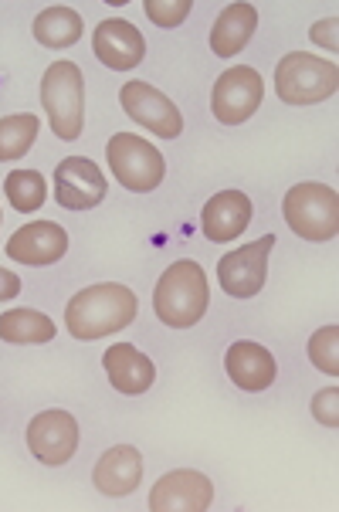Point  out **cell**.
Returning <instances> with one entry per match:
<instances>
[{
	"instance_id": "obj_29",
	"label": "cell",
	"mask_w": 339,
	"mask_h": 512,
	"mask_svg": "<svg viewBox=\"0 0 339 512\" xmlns=\"http://www.w3.org/2000/svg\"><path fill=\"white\" fill-rule=\"evenodd\" d=\"M0 221H4V214H0Z\"/></svg>"
},
{
	"instance_id": "obj_2",
	"label": "cell",
	"mask_w": 339,
	"mask_h": 512,
	"mask_svg": "<svg viewBox=\"0 0 339 512\" xmlns=\"http://www.w3.org/2000/svg\"><path fill=\"white\" fill-rule=\"evenodd\" d=\"M211 292H207V275L197 262H173L167 272L160 275L153 289V309L163 326L170 329H190L201 323L207 312Z\"/></svg>"
},
{
	"instance_id": "obj_25",
	"label": "cell",
	"mask_w": 339,
	"mask_h": 512,
	"mask_svg": "<svg viewBox=\"0 0 339 512\" xmlns=\"http://www.w3.org/2000/svg\"><path fill=\"white\" fill-rule=\"evenodd\" d=\"M190 7H194L190 0H146L143 11L156 28H177V24L187 21Z\"/></svg>"
},
{
	"instance_id": "obj_22",
	"label": "cell",
	"mask_w": 339,
	"mask_h": 512,
	"mask_svg": "<svg viewBox=\"0 0 339 512\" xmlns=\"http://www.w3.org/2000/svg\"><path fill=\"white\" fill-rule=\"evenodd\" d=\"M4 194L14 211L28 214V211H38V207L48 201V184L38 170H14V173H7V180H4Z\"/></svg>"
},
{
	"instance_id": "obj_8",
	"label": "cell",
	"mask_w": 339,
	"mask_h": 512,
	"mask_svg": "<svg viewBox=\"0 0 339 512\" xmlns=\"http://www.w3.org/2000/svg\"><path fill=\"white\" fill-rule=\"evenodd\" d=\"M272 248H275V234H262L251 245L224 255L217 262V282H221V289L234 295V299H251V295L262 292Z\"/></svg>"
},
{
	"instance_id": "obj_4",
	"label": "cell",
	"mask_w": 339,
	"mask_h": 512,
	"mask_svg": "<svg viewBox=\"0 0 339 512\" xmlns=\"http://www.w3.org/2000/svg\"><path fill=\"white\" fill-rule=\"evenodd\" d=\"M339 89V68L326 58L292 51L275 68V92L289 106H312V102L333 99Z\"/></svg>"
},
{
	"instance_id": "obj_28",
	"label": "cell",
	"mask_w": 339,
	"mask_h": 512,
	"mask_svg": "<svg viewBox=\"0 0 339 512\" xmlns=\"http://www.w3.org/2000/svg\"><path fill=\"white\" fill-rule=\"evenodd\" d=\"M17 292H21V279L14 272H7V268H0V302H11Z\"/></svg>"
},
{
	"instance_id": "obj_15",
	"label": "cell",
	"mask_w": 339,
	"mask_h": 512,
	"mask_svg": "<svg viewBox=\"0 0 339 512\" xmlns=\"http://www.w3.org/2000/svg\"><path fill=\"white\" fill-rule=\"evenodd\" d=\"M224 370H228V377L234 380V387L251 390V394L272 387L275 373H278L272 353H268L262 343H251V340H238L228 346V353H224Z\"/></svg>"
},
{
	"instance_id": "obj_19",
	"label": "cell",
	"mask_w": 339,
	"mask_h": 512,
	"mask_svg": "<svg viewBox=\"0 0 339 512\" xmlns=\"http://www.w3.org/2000/svg\"><path fill=\"white\" fill-rule=\"evenodd\" d=\"M258 28V11L251 4H231L224 14H217L211 28V51L217 58H234L251 41Z\"/></svg>"
},
{
	"instance_id": "obj_7",
	"label": "cell",
	"mask_w": 339,
	"mask_h": 512,
	"mask_svg": "<svg viewBox=\"0 0 339 512\" xmlns=\"http://www.w3.org/2000/svg\"><path fill=\"white\" fill-rule=\"evenodd\" d=\"M262 95H265V82L255 68H248V65L228 68V72L217 78V85L211 92V109H214L217 123H224V126L248 123L258 112V106H262Z\"/></svg>"
},
{
	"instance_id": "obj_13",
	"label": "cell",
	"mask_w": 339,
	"mask_h": 512,
	"mask_svg": "<svg viewBox=\"0 0 339 512\" xmlns=\"http://www.w3.org/2000/svg\"><path fill=\"white\" fill-rule=\"evenodd\" d=\"M92 48H95V58L106 68H112V72H129V68H136L146 55L143 34H139L136 24L123 21V17L102 21L99 28H95Z\"/></svg>"
},
{
	"instance_id": "obj_9",
	"label": "cell",
	"mask_w": 339,
	"mask_h": 512,
	"mask_svg": "<svg viewBox=\"0 0 339 512\" xmlns=\"http://www.w3.org/2000/svg\"><path fill=\"white\" fill-rule=\"evenodd\" d=\"M119 99H123L126 116L133 119V123L146 126L150 133H156L160 140H177V136L184 133V116H180V109L173 106L160 89H153V85L126 82Z\"/></svg>"
},
{
	"instance_id": "obj_6",
	"label": "cell",
	"mask_w": 339,
	"mask_h": 512,
	"mask_svg": "<svg viewBox=\"0 0 339 512\" xmlns=\"http://www.w3.org/2000/svg\"><path fill=\"white\" fill-rule=\"evenodd\" d=\"M106 156H109L112 177H116L126 190H133V194H150V190L163 184V173H167L163 153L156 150L153 143L139 140L133 133L112 136L106 146Z\"/></svg>"
},
{
	"instance_id": "obj_18",
	"label": "cell",
	"mask_w": 339,
	"mask_h": 512,
	"mask_svg": "<svg viewBox=\"0 0 339 512\" xmlns=\"http://www.w3.org/2000/svg\"><path fill=\"white\" fill-rule=\"evenodd\" d=\"M251 224V197L241 190H221L201 211V231L211 241H234Z\"/></svg>"
},
{
	"instance_id": "obj_20",
	"label": "cell",
	"mask_w": 339,
	"mask_h": 512,
	"mask_svg": "<svg viewBox=\"0 0 339 512\" xmlns=\"http://www.w3.org/2000/svg\"><path fill=\"white\" fill-rule=\"evenodd\" d=\"M0 340L7 343H51L55 340V319L38 309L0 312Z\"/></svg>"
},
{
	"instance_id": "obj_17",
	"label": "cell",
	"mask_w": 339,
	"mask_h": 512,
	"mask_svg": "<svg viewBox=\"0 0 339 512\" xmlns=\"http://www.w3.org/2000/svg\"><path fill=\"white\" fill-rule=\"evenodd\" d=\"M102 367L109 373V384L119 390V394H146L156 380V367L146 353H139L133 343H112L102 357Z\"/></svg>"
},
{
	"instance_id": "obj_11",
	"label": "cell",
	"mask_w": 339,
	"mask_h": 512,
	"mask_svg": "<svg viewBox=\"0 0 339 512\" xmlns=\"http://www.w3.org/2000/svg\"><path fill=\"white\" fill-rule=\"evenodd\" d=\"M214 502V485L207 475L194 468H177L167 472L150 492L153 512H204Z\"/></svg>"
},
{
	"instance_id": "obj_3",
	"label": "cell",
	"mask_w": 339,
	"mask_h": 512,
	"mask_svg": "<svg viewBox=\"0 0 339 512\" xmlns=\"http://www.w3.org/2000/svg\"><path fill=\"white\" fill-rule=\"evenodd\" d=\"M41 106L58 140L72 143L85 126V82L75 62H55L41 78Z\"/></svg>"
},
{
	"instance_id": "obj_23",
	"label": "cell",
	"mask_w": 339,
	"mask_h": 512,
	"mask_svg": "<svg viewBox=\"0 0 339 512\" xmlns=\"http://www.w3.org/2000/svg\"><path fill=\"white\" fill-rule=\"evenodd\" d=\"M38 140V119L31 112L21 116H4L0 119V160H17L24 156Z\"/></svg>"
},
{
	"instance_id": "obj_14",
	"label": "cell",
	"mask_w": 339,
	"mask_h": 512,
	"mask_svg": "<svg viewBox=\"0 0 339 512\" xmlns=\"http://www.w3.org/2000/svg\"><path fill=\"white\" fill-rule=\"evenodd\" d=\"M68 251V231L55 221H34L28 228L14 231L7 241V258L21 265H55Z\"/></svg>"
},
{
	"instance_id": "obj_1",
	"label": "cell",
	"mask_w": 339,
	"mask_h": 512,
	"mask_svg": "<svg viewBox=\"0 0 339 512\" xmlns=\"http://www.w3.org/2000/svg\"><path fill=\"white\" fill-rule=\"evenodd\" d=\"M136 312H139V299L129 285L102 282L72 295V302L65 309V326L75 340L92 343L126 329L136 319Z\"/></svg>"
},
{
	"instance_id": "obj_27",
	"label": "cell",
	"mask_w": 339,
	"mask_h": 512,
	"mask_svg": "<svg viewBox=\"0 0 339 512\" xmlns=\"http://www.w3.org/2000/svg\"><path fill=\"white\" fill-rule=\"evenodd\" d=\"M339 17H326V21H316L312 24V31H309V38L316 41L319 48H329V51H336L339 48Z\"/></svg>"
},
{
	"instance_id": "obj_16",
	"label": "cell",
	"mask_w": 339,
	"mask_h": 512,
	"mask_svg": "<svg viewBox=\"0 0 339 512\" xmlns=\"http://www.w3.org/2000/svg\"><path fill=\"white\" fill-rule=\"evenodd\" d=\"M95 479V489L109 499H123V496H133L143 482V455L133 448V445H116L109 448L106 455L99 458L92 472Z\"/></svg>"
},
{
	"instance_id": "obj_10",
	"label": "cell",
	"mask_w": 339,
	"mask_h": 512,
	"mask_svg": "<svg viewBox=\"0 0 339 512\" xmlns=\"http://www.w3.org/2000/svg\"><path fill=\"white\" fill-rule=\"evenodd\" d=\"M55 201L68 211H89L106 201V177L85 156H65L55 167Z\"/></svg>"
},
{
	"instance_id": "obj_21",
	"label": "cell",
	"mask_w": 339,
	"mask_h": 512,
	"mask_svg": "<svg viewBox=\"0 0 339 512\" xmlns=\"http://www.w3.org/2000/svg\"><path fill=\"white\" fill-rule=\"evenodd\" d=\"M82 14H75L72 7H45L34 17V38L45 48H68L82 38Z\"/></svg>"
},
{
	"instance_id": "obj_26",
	"label": "cell",
	"mask_w": 339,
	"mask_h": 512,
	"mask_svg": "<svg viewBox=\"0 0 339 512\" xmlns=\"http://www.w3.org/2000/svg\"><path fill=\"white\" fill-rule=\"evenodd\" d=\"M312 414H316L319 424L326 428H336L339 424V387H326L312 397Z\"/></svg>"
},
{
	"instance_id": "obj_24",
	"label": "cell",
	"mask_w": 339,
	"mask_h": 512,
	"mask_svg": "<svg viewBox=\"0 0 339 512\" xmlns=\"http://www.w3.org/2000/svg\"><path fill=\"white\" fill-rule=\"evenodd\" d=\"M309 360L316 370L336 377L339 373V329L336 326H323L316 336L309 340Z\"/></svg>"
},
{
	"instance_id": "obj_12",
	"label": "cell",
	"mask_w": 339,
	"mask_h": 512,
	"mask_svg": "<svg viewBox=\"0 0 339 512\" xmlns=\"http://www.w3.org/2000/svg\"><path fill=\"white\" fill-rule=\"evenodd\" d=\"M28 448L45 465L72 462L78 451V421L68 411H41L28 424Z\"/></svg>"
},
{
	"instance_id": "obj_5",
	"label": "cell",
	"mask_w": 339,
	"mask_h": 512,
	"mask_svg": "<svg viewBox=\"0 0 339 512\" xmlns=\"http://www.w3.org/2000/svg\"><path fill=\"white\" fill-rule=\"evenodd\" d=\"M282 214L306 241H333L339 231V197L326 184H295L285 194Z\"/></svg>"
}]
</instances>
